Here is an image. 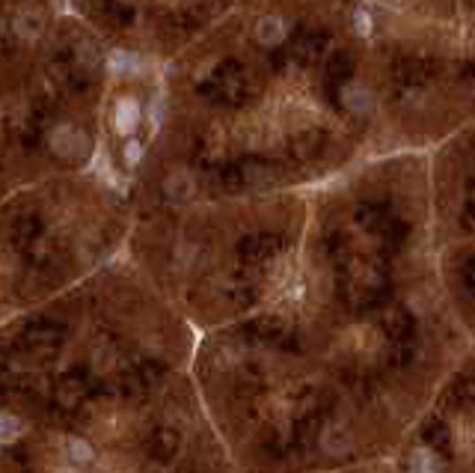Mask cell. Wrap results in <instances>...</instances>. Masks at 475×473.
I'll use <instances>...</instances> for the list:
<instances>
[{
  "label": "cell",
  "mask_w": 475,
  "mask_h": 473,
  "mask_svg": "<svg viewBox=\"0 0 475 473\" xmlns=\"http://www.w3.org/2000/svg\"><path fill=\"white\" fill-rule=\"evenodd\" d=\"M428 155H383L312 190L286 286L199 337L194 372L244 473L393 461L472 339L431 244Z\"/></svg>",
  "instance_id": "1"
},
{
  "label": "cell",
  "mask_w": 475,
  "mask_h": 473,
  "mask_svg": "<svg viewBox=\"0 0 475 473\" xmlns=\"http://www.w3.org/2000/svg\"><path fill=\"white\" fill-rule=\"evenodd\" d=\"M131 229L134 197L98 167L6 194L0 319L36 310L122 260Z\"/></svg>",
  "instance_id": "4"
},
{
  "label": "cell",
  "mask_w": 475,
  "mask_h": 473,
  "mask_svg": "<svg viewBox=\"0 0 475 473\" xmlns=\"http://www.w3.org/2000/svg\"><path fill=\"white\" fill-rule=\"evenodd\" d=\"M398 473H475V343L398 446Z\"/></svg>",
  "instance_id": "6"
},
{
  "label": "cell",
  "mask_w": 475,
  "mask_h": 473,
  "mask_svg": "<svg viewBox=\"0 0 475 473\" xmlns=\"http://www.w3.org/2000/svg\"><path fill=\"white\" fill-rule=\"evenodd\" d=\"M199 334L128 256L0 334V473H244L199 390Z\"/></svg>",
  "instance_id": "2"
},
{
  "label": "cell",
  "mask_w": 475,
  "mask_h": 473,
  "mask_svg": "<svg viewBox=\"0 0 475 473\" xmlns=\"http://www.w3.org/2000/svg\"><path fill=\"white\" fill-rule=\"evenodd\" d=\"M312 190L134 209L128 256L199 337L262 310L286 286Z\"/></svg>",
  "instance_id": "3"
},
{
  "label": "cell",
  "mask_w": 475,
  "mask_h": 473,
  "mask_svg": "<svg viewBox=\"0 0 475 473\" xmlns=\"http://www.w3.org/2000/svg\"><path fill=\"white\" fill-rule=\"evenodd\" d=\"M428 190L440 283L475 343V122L428 152Z\"/></svg>",
  "instance_id": "5"
},
{
  "label": "cell",
  "mask_w": 475,
  "mask_h": 473,
  "mask_svg": "<svg viewBox=\"0 0 475 473\" xmlns=\"http://www.w3.org/2000/svg\"><path fill=\"white\" fill-rule=\"evenodd\" d=\"M333 473H398V470L393 468V461H380V464H365V468H348Z\"/></svg>",
  "instance_id": "7"
}]
</instances>
